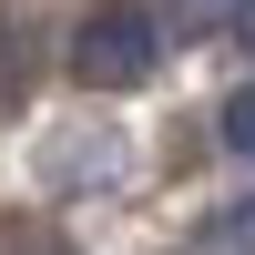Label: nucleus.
Instances as JSON below:
<instances>
[{
  "mask_svg": "<svg viewBox=\"0 0 255 255\" xmlns=\"http://www.w3.org/2000/svg\"><path fill=\"white\" fill-rule=\"evenodd\" d=\"M215 255H255V204H235V215H225V245Z\"/></svg>",
  "mask_w": 255,
  "mask_h": 255,
  "instance_id": "obj_3",
  "label": "nucleus"
},
{
  "mask_svg": "<svg viewBox=\"0 0 255 255\" xmlns=\"http://www.w3.org/2000/svg\"><path fill=\"white\" fill-rule=\"evenodd\" d=\"M215 10H245V0H184V20H215Z\"/></svg>",
  "mask_w": 255,
  "mask_h": 255,
  "instance_id": "obj_4",
  "label": "nucleus"
},
{
  "mask_svg": "<svg viewBox=\"0 0 255 255\" xmlns=\"http://www.w3.org/2000/svg\"><path fill=\"white\" fill-rule=\"evenodd\" d=\"M225 143L255 153V82H245V92H225Z\"/></svg>",
  "mask_w": 255,
  "mask_h": 255,
  "instance_id": "obj_2",
  "label": "nucleus"
},
{
  "mask_svg": "<svg viewBox=\"0 0 255 255\" xmlns=\"http://www.w3.org/2000/svg\"><path fill=\"white\" fill-rule=\"evenodd\" d=\"M72 72L92 82V92H133V82L153 72V10H133V0L82 10V31H72Z\"/></svg>",
  "mask_w": 255,
  "mask_h": 255,
  "instance_id": "obj_1",
  "label": "nucleus"
},
{
  "mask_svg": "<svg viewBox=\"0 0 255 255\" xmlns=\"http://www.w3.org/2000/svg\"><path fill=\"white\" fill-rule=\"evenodd\" d=\"M235 31H245V41H255V0H245V10H235Z\"/></svg>",
  "mask_w": 255,
  "mask_h": 255,
  "instance_id": "obj_5",
  "label": "nucleus"
},
{
  "mask_svg": "<svg viewBox=\"0 0 255 255\" xmlns=\"http://www.w3.org/2000/svg\"><path fill=\"white\" fill-rule=\"evenodd\" d=\"M31 255H72V245H31Z\"/></svg>",
  "mask_w": 255,
  "mask_h": 255,
  "instance_id": "obj_6",
  "label": "nucleus"
}]
</instances>
